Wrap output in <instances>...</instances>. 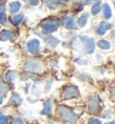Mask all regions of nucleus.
<instances>
[{
  "mask_svg": "<svg viewBox=\"0 0 115 124\" xmlns=\"http://www.w3.org/2000/svg\"><path fill=\"white\" fill-rule=\"evenodd\" d=\"M3 101H4V96H3V94H0V106L3 104Z\"/></svg>",
  "mask_w": 115,
  "mask_h": 124,
  "instance_id": "31",
  "label": "nucleus"
},
{
  "mask_svg": "<svg viewBox=\"0 0 115 124\" xmlns=\"http://www.w3.org/2000/svg\"><path fill=\"white\" fill-rule=\"evenodd\" d=\"M95 47H100L101 50H109L111 49V41L107 39H100L98 41H95Z\"/></svg>",
  "mask_w": 115,
  "mask_h": 124,
  "instance_id": "20",
  "label": "nucleus"
},
{
  "mask_svg": "<svg viewBox=\"0 0 115 124\" xmlns=\"http://www.w3.org/2000/svg\"><path fill=\"white\" fill-rule=\"evenodd\" d=\"M82 113V107H68L67 104H57V108H55V114H57V118L64 124H74L78 121L80 116Z\"/></svg>",
  "mask_w": 115,
  "mask_h": 124,
  "instance_id": "1",
  "label": "nucleus"
},
{
  "mask_svg": "<svg viewBox=\"0 0 115 124\" xmlns=\"http://www.w3.org/2000/svg\"><path fill=\"white\" fill-rule=\"evenodd\" d=\"M101 7H102V1H92V4H91V13L89 14H92V16L100 14L101 13Z\"/></svg>",
  "mask_w": 115,
  "mask_h": 124,
  "instance_id": "22",
  "label": "nucleus"
},
{
  "mask_svg": "<svg viewBox=\"0 0 115 124\" xmlns=\"http://www.w3.org/2000/svg\"><path fill=\"white\" fill-rule=\"evenodd\" d=\"M44 69H46L44 62L40 57H37V56L30 57V59H27L23 63V70H24V73H27V74H33V76L43 74L44 73Z\"/></svg>",
  "mask_w": 115,
  "mask_h": 124,
  "instance_id": "3",
  "label": "nucleus"
},
{
  "mask_svg": "<svg viewBox=\"0 0 115 124\" xmlns=\"http://www.w3.org/2000/svg\"><path fill=\"white\" fill-rule=\"evenodd\" d=\"M21 103H23V97H21L19 93H12L10 99H9V101H7V106L16 107V106H20Z\"/></svg>",
  "mask_w": 115,
  "mask_h": 124,
  "instance_id": "16",
  "label": "nucleus"
},
{
  "mask_svg": "<svg viewBox=\"0 0 115 124\" xmlns=\"http://www.w3.org/2000/svg\"><path fill=\"white\" fill-rule=\"evenodd\" d=\"M17 77H19V74H17L16 70H7V71L4 73V76H3V80H4V83H6L7 86H13L14 81L17 80Z\"/></svg>",
  "mask_w": 115,
  "mask_h": 124,
  "instance_id": "10",
  "label": "nucleus"
},
{
  "mask_svg": "<svg viewBox=\"0 0 115 124\" xmlns=\"http://www.w3.org/2000/svg\"><path fill=\"white\" fill-rule=\"evenodd\" d=\"M111 29H112V24H111L109 22H105V20H102V22H100V23H97L95 27H94L97 36H105V34L108 33V30H111Z\"/></svg>",
  "mask_w": 115,
  "mask_h": 124,
  "instance_id": "9",
  "label": "nucleus"
},
{
  "mask_svg": "<svg viewBox=\"0 0 115 124\" xmlns=\"http://www.w3.org/2000/svg\"><path fill=\"white\" fill-rule=\"evenodd\" d=\"M65 4H67V1H50V0H47V1H46V6L50 9L51 12H54V10L60 9L61 6H65Z\"/></svg>",
  "mask_w": 115,
  "mask_h": 124,
  "instance_id": "19",
  "label": "nucleus"
},
{
  "mask_svg": "<svg viewBox=\"0 0 115 124\" xmlns=\"http://www.w3.org/2000/svg\"><path fill=\"white\" fill-rule=\"evenodd\" d=\"M58 23H60V26H63L64 29H67V30H75L77 29L75 16L74 14H70V13L64 14L61 19H58Z\"/></svg>",
  "mask_w": 115,
  "mask_h": 124,
  "instance_id": "7",
  "label": "nucleus"
},
{
  "mask_svg": "<svg viewBox=\"0 0 115 124\" xmlns=\"http://www.w3.org/2000/svg\"><path fill=\"white\" fill-rule=\"evenodd\" d=\"M43 40L46 41V44H47L48 49H55L60 44V39H57L55 36H51V34H46V37L43 39Z\"/></svg>",
  "mask_w": 115,
  "mask_h": 124,
  "instance_id": "13",
  "label": "nucleus"
},
{
  "mask_svg": "<svg viewBox=\"0 0 115 124\" xmlns=\"http://www.w3.org/2000/svg\"><path fill=\"white\" fill-rule=\"evenodd\" d=\"M7 22H10L14 27H17V26H20L23 22H24V14L23 13H16V14H10L9 17H7Z\"/></svg>",
  "mask_w": 115,
  "mask_h": 124,
  "instance_id": "11",
  "label": "nucleus"
},
{
  "mask_svg": "<svg viewBox=\"0 0 115 124\" xmlns=\"http://www.w3.org/2000/svg\"><path fill=\"white\" fill-rule=\"evenodd\" d=\"M51 86H53V80H46V91H48Z\"/></svg>",
  "mask_w": 115,
  "mask_h": 124,
  "instance_id": "29",
  "label": "nucleus"
},
{
  "mask_svg": "<svg viewBox=\"0 0 115 124\" xmlns=\"http://www.w3.org/2000/svg\"><path fill=\"white\" fill-rule=\"evenodd\" d=\"M88 20H89V13L82 12L80 16H78V19H75L77 27H80V29L85 27V26H87V23H88Z\"/></svg>",
  "mask_w": 115,
  "mask_h": 124,
  "instance_id": "15",
  "label": "nucleus"
},
{
  "mask_svg": "<svg viewBox=\"0 0 115 124\" xmlns=\"http://www.w3.org/2000/svg\"><path fill=\"white\" fill-rule=\"evenodd\" d=\"M102 117H105V118H111V120H112V111H111V110H105Z\"/></svg>",
  "mask_w": 115,
  "mask_h": 124,
  "instance_id": "27",
  "label": "nucleus"
},
{
  "mask_svg": "<svg viewBox=\"0 0 115 124\" xmlns=\"http://www.w3.org/2000/svg\"><path fill=\"white\" fill-rule=\"evenodd\" d=\"M105 124H115V123H114V120H109L108 123H105Z\"/></svg>",
  "mask_w": 115,
  "mask_h": 124,
  "instance_id": "32",
  "label": "nucleus"
},
{
  "mask_svg": "<svg viewBox=\"0 0 115 124\" xmlns=\"http://www.w3.org/2000/svg\"><path fill=\"white\" fill-rule=\"evenodd\" d=\"M75 63H78V64H87L88 60H80V59H75Z\"/></svg>",
  "mask_w": 115,
  "mask_h": 124,
  "instance_id": "30",
  "label": "nucleus"
},
{
  "mask_svg": "<svg viewBox=\"0 0 115 124\" xmlns=\"http://www.w3.org/2000/svg\"><path fill=\"white\" fill-rule=\"evenodd\" d=\"M40 27H41V31L44 33V34H51V33H54V31H57L58 30V27H60V23H58V19L57 17H47V19H44L41 23H40Z\"/></svg>",
  "mask_w": 115,
  "mask_h": 124,
  "instance_id": "5",
  "label": "nucleus"
},
{
  "mask_svg": "<svg viewBox=\"0 0 115 124\" xmlns=\"http://www.w3.org/2000/svg\"><path fill=\"white\" fill-rule=\"evenodd\" d=\"M26 51L28 54L37 56L38 53L41 51V41L38 39H30L26 41Z\"/></svg>",
  "mask_w": 115,
  "mask_h": 124,
  "instance_id": "8",
  "label": "nucleus"
},
{
  "mask_svg": "<svg viewBox=\"0 0 115 124\" xmlns=\"http://www.w3.org/2000/svg\"><path fill=\"white\" fill-rule=\"evenodd\" d=\"M53 104H54L53 99H47V100H46V101H44V104H43L41 116H47V117H50L51 114H53Z\"/></svg>",
  "mask_w": 115,
  "mask_h": 124,
  "instance_id": "14",
  "label": "nucleus"
},
{
  "mask_svg": "<svg viewBox=\"0 0 115 124\" xmlns=\"http://www.w3.org/2000/svg\"><path fill=\"white\" fill-rule=\"evenodd\" d=\"M102 110V101H101V97L100 94L94 93L88 97V101H87V111L92 116L95 114H100Z\"/></svg>",
  "mask_w": 115,
  "mask_h": 124,
  "instance_id": "4",
  "label": "nucleus"
},
{
  "mask_svg": "<svg viewBox=\"0 0 115 124\" xmlns=\"http://www.w3.org/2000/svg\"><path fill=\"white\" fill-rule=\"evenodd\" d=\"M0 124H9V117L3 111H0Z\"/></svg>",
  "mask_w": 115,
  "mask_h": 124,
  "instance_id": "25",
  "label": "nucleus"
},
{
  "mask_svg": "<svg viewBox=\"0 0 115 124\" xmlns=\"http://www.w3.org/2000/svg\"><path fill=\"white\" fill-rule=\"evenodd\" d=\"M7 93H9V86L4 83L3 77H0V94H3V96L6 97V96H7Z\"/></svg>",
  "mask_w": 115,
  "mask_h": 124,
  "instance_id": "23",
  "label": "nucleus"
},
{
  "mask_svg": "<svg viewBox=\"0 0 115 124\" xmlns=\"http://www.w3.org/2000/svg\"><path fill=\"white\" fill-rule=\"evenodd\" d=\"M7 6H6V1H0V26L1 24H6L7 22Z\"/></svg>",
  "mask_w": 115,
  "mask_h": 124,
  "instance_id": "18",
  "label": "nucleus"
},
{
  "mask_svg": "<svg viewBox=\"0 0 115 124\" xmlns=\"http://www.w3.org/2000/svg\"><path fill=\"white\" fill-rule=\"evenodd\" d=\"M73 47L80 49L84 54H92L95 51V39L91 36H78L73 34Z\"/></svg>",
  "mask_w": 115,
  "mask_h": 124,
  "instance_id": "2",
  "label": "nucleus"
},
{
  "mask_svg": "<svg viewBox=\"0 0 115 124\" xmlns=\"http://www.w3.org/2000/svg\"><path fill=\"white\" fill-rule=\"evenodd\" d=\"M60 97L61 100H73L80 97V90L74 84H65L60 90Z\"/></svg>",
  "mask_w": 115,
  "mask_h": 124,
  "instance_id": "6",
  "label": "nucleus"
},
{
  "mask_svg": "<svg viewBox=\"0 0 115 124\" xmlns=\"http://www.w3.org/2000/svg\"><path fill=\"white\" fill-rule=\"evenodd\" d=\"M16 37V31L10 29H3L0 30V41H10Z\"/></svg>",
  "mask_w": 115,
  "mask_h": 124,
  "instance_id": "12",
  "label": "nucleus"
},
{
  "mask_svg": "<svg viewBox=\"0 0 115 124\" xmlns=\"http://www.w3.org/2000/svg\"><path fill=\"white\" fill-rule=\"evenodd\" d=\"M7 9H9V13H10V14H16V13L20 12L21 3H20V1H12V3H9Z\"/></svg>",
  "mask_w": 115,
  "mask_h": 124,
  "instance_id": "21",
  "label": "nucleus"
},
{
  "mask_svg": "<svg viewBox=\"0 0 115 124\" xmlns=\"http://www.w3.org/2000/svg\"><path fill=\"white\" fill-rule=\"evenodd\" d=\"M26 4H27L28 7H31V6H38V0H30V1H26Z\"/></svg>",
  "mask_w": 115,
  "mask_h": 124,
  "instance_id": "28",
  "label": "nucleus"
},
{
  "mask_svg": "<svg viewBox=\"0 0 115 124\" xmlns=\"http://www.w3.org/2000/svg\"><path fill=\"white\" fill-rule=\"evenodd\" d=\"M101 13L104 14V19H105V22H108V20L112 17V7H111V4H108V3H102Z\"/></svg>",
  "mask_w": 115,
  "mask_h": 124,
  "instance_id": "17",
  "label": "nucleus"
},
{
  "mask_svg": "<svg viewBox=\"0 0 115 124\" xmlns=\"http://www.w3.org/2000/svg\"><path fill=\"white\" fill-rule=\"evenodd\" d=\"M87 124H102V121L98 118V117H91V118H88Z\"/></svg>",
  "mask_w": 115,
  "mask_h": 124,
  "instance_id": "26",
  "label": "nucleus"
},
{
  "mask_svg": "<svg viewBox=\"0 0 115 124\" xmlns=\"http://www.w3.org/2000/svg\"><path fill=\"white\" fill-rule=\"evenodd\" d=\"M9 123H10V124H26L24 120H23L20 116H13L12 118L9 120Z\"/></svg>",
  "mask_w": 115,
  "mask_h": 124,
  "instance_id": "24",
  "label": "nucleus"
}]
</instances>
